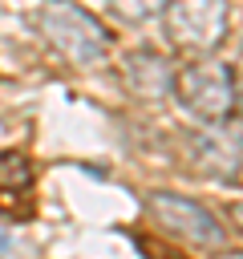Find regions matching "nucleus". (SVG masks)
Listing matches in <instances>:
<instances>
[{
	"instance_id": "11",
	"label": "nucleus",
	"mask_w": 243,
	"mask_h": 259,
	"mask_svg": "<svg viewBox=\"0 0 243 259\" xmlns=\"http://www.w3.org/2000/svg\"><path fill=\"white\" fill-rule=\"evenodd\" d=\"M219 259H243V251H223Z\"/></svg>"
},
{
	"instance_id": "10",
	"label": "nucleus",
	"mask_w": 243,
	"mask_h": 259,
	"mask_svg": "<svg viewBox=\"0 0 243 259\" xmlns=\"http://www.w3.org/2000/svg\"><path fill=\"white\" fill-rule=\"evenodd\" d=\"M231 214H235V223L243 227V202H235V206H231Z\"/></svg>"
},
{
	"instance_id": "5",
	"label": "nucleus",
	"mask_w": 243,
	"mask_h": 259,
	"mask_svg": "<svg viewBox=\"0 0 243 259\" xmlns=\"http://www.w3.org/2000/svg\"><path fill=\"white\" fill-rule=\"evenodd\" d=\"M174 61L154 53V49H134L126 61H122V77L130 85L134 97L158 105V101H170L174 97Z\"/></svg>"
},
{
	"instance_id": "4",
	"label": "nucleus",
	"mask_w": 243,
	"mask_h": 259,
	"mask_svg": "<svg viewBox=\"0 0 243 259\" xmlns=\"http://www.w3.org/2000/svg\"><path fill=\"white\" fill-rule=\"evenodd\" d=\"M146 210L154 214V223H158L166 235H174V239H182V243H190V247H198V251H219V247L227 243V227L219 223V214L207 210L202 202L186 198V194L150 190V194H146Z\"/></svg>"
},
{
	"instance_id": "6",
	"label": "nucleus",
	"mask_w": 243,
	"mask_h": 259,
	"mask_svg": "<svg viewBox=\"0 0 243 259\" xmlns=\"http://www.w3.org/2000/svg\"><path fill=\"white\" fill-rule=\"evenodd\" d=\"M194 166L215 174V178H235L243 170V146L235 134H227L223 125H211L207 134L194 138Z\"/></svg>"
},
{
	"instance_id": "1",
	"label": "nucleus",
	"mask_w": 243,
	"mask_h": 259,
	"mask_svg": "<svg viewBox=\"0 0 243 259\" xmlns=\"http://www.w3.org/2000/svg\"><path fill=\"white\" fill-rule=\"evenodd\" d=\"M36 32L49 40V49L57 57H65L77 69H93V65H101L109 57L105 24L93 12H85L81 4H73V0H49L36 12Z\"/></svg>"
},
{
	"instance_id": "9",
	"label": "nucleus",
	"mask_w": 243,
	"mask_h": 259,
	"mask_svg": "<svg viewBox=\"0 0 243 259\" xmlns=\"http://www.w3.org/2000/svg\"><path fill=\"white\" fill-rule=\"evenodd\" d=\"M235 113L243 117V81H239V89H235Z\"/></svg>"
},
{
	"instance_id": "8",
	"label": "nucleus",
	"mask_w": 243,
	"mask_h": 259,
	"mask_svg": "<svg viewBox=\"0 0 243 259\" xmlns=\"http://www.w3.org/2000/svg\"><path fill=\"white\" fill-rule=\"evenodd\" d=\"M0 182H28V166H24V158H16V154L0 158Z\"/></svg>"
},
{
	"instance_id": "7",
	"label": "nucleus",
	"mask_w": 243,
	"mask_h": 259,
	"mask_svg": "<svg viewBox=\"0 0 243 259\" xmlns=\"http://www.w3.org/2000/svg\"><path fill=\"white\" fill-rule=\"evenodd\" d=\"M105 4H109V12H113L117 20H126V24H146V20L162 16V4H166V0H105Z\"/></svg>"
},
{
	"instance_id": "2",
	"label": "nucleus",
	"mask_w": 243,
	"mask_h": 259,
	"mask_svg": "<svg viewBox=\"0 0 243 259\" xmlns=\"http://www.w3.org/2000/svg\"><path fill=\"white\" fill-rule=\"evenodd\" d=\"M235 73L223 61L211 57H194L190 65H182L174 73V101L182 105L186 117L202 121V125H227L235 117Z\"/></svg>"
},
{
	"instance_id": "3",
	"label": "nucleus",
	"mask_w": 243,
	"mask_h": 259,
	"mask_svg": "<svg viewBox=\"0 0 243 259\" xmlns=\"http://www.w3.org/2000/svg\"><path fill=\"white\" fill-rule=\"evenodd\" d=\"M231 24L227 0H166L162 4V28L166 40L186 57H211Z\"/></svg>"
}]
</instances>
